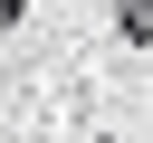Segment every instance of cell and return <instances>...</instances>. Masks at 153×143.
I'll return each mask as SVG.
<instances>
[{
  "label": "cell",
  "instance_id": "1",
  "mask_svg": "<svg viewBox=\"0 0 153 143\" xmlns=\"http://www.w3.org/2000/svg\"><path fill=\"white\" fill-rule=\"evenodd\" d=\"M115 38L124 48H153V0H115Z\"/></svg>",
  "mask_w": 153,
  "mask_h": 143
},
{
  "label": "cell",
  "instance_id": "2",
  "mask_svg": "<svg viewBox=\"0 0 153 143\" xmlns=\"http://www.w3.org/2000/svg\"><path fill=\"white\" fill-rule=\"evenodd\" d=\"M105 143H115V133H105Z\"/></svg>",
  "mask_w": 153,
  "mask_h": 143
}]
</instances>
